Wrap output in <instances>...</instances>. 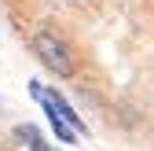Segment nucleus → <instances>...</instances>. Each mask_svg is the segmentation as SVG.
<instances>
[{
  "mask_svg": "<svg viewBox=\"0 0 154 151\" xmlns=\"http://www.w3.org/2000/svg\"><path fill=\"white\" fill-rule=\"evenodd\" d=\"M33 48H37L41 63H44L51 74H59V78H70V74H73V55H70V48H66L55 33L41 30V33L33 37Z\"/></svg>",
  "mask_w": 154,
  "mask_h": 151,
  "instance_id": "f257e3e1",
  "label": "nucleus"
},
{
  "mask_svg": "<svg viewBox=\"0 0 154 151\" xmlns=\"http://www.w3.org/2000/svg\"><path fill=\"white\" fill-rule=\"evenodd\" d=\"M15 133H18V140H22V144H29V151H55V147H48V140L37 133L33 125H18Z\"/></svg>",
  "mask_w": 154,
  "mask_h": 151,
  "instance_id": "f03ea898",
  "label": "nucleus"
}]
</instances>
